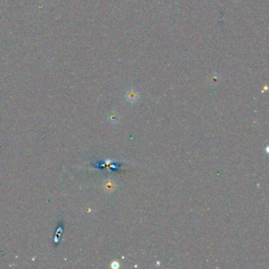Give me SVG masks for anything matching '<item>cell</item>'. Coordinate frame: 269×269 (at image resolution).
Listing matches in <instances>:
<instances>
[{"label":"cell","mask_w":269,"mask_h":269,"mask_svg":"<svg viewBox=\"0 0 269 269\" xmlns=\"http://www.w3.org/2000/svg\"><path fill=\"white\" fill-rule=\"evenodd\" d=\"M125 98H126L127 101L130 102V103H135V102L137 101V99L139 98L138 93L135 91V90H134V89L129 90L126 93V94H125Z\"/></svg>","instance_id":"6da1fadb"},{"label":"cell","mask_w":269,"mask_h":269,"mask_svg":"<svg viewBox=\"0 0 269 269\" xmlns=\"http://www.w3.org/2000/svg\"><path fill=\"white\" fill-rule=\"evenodd\" d=\"M109 120H110L111 122H112V123H116V122H118V120H119V117H118V115L116 113V112H112V113L110 114V116H109Z\"/></svg>","instance_id":"7a4b0ae2"},{"label":"cell","mask_w":269,"mask_h":269,"mask_svg":"<svg viewBox=\"0 0 269 269\" xmlns=\"http://www.w3.org/2000/svg\"><path fill=\"white\" fill-rule=\"evenodd\" d=\"M106 189L108 190H112L114 189V184L112 182H108L106 185Z\"/></svg>","instance_id":"3957f363"},{"label":"cell","mask_w":269,"mask_h":269,"mask_svg":"<svg viewBox=\"0 0 269 269\" xmlns=\"http://www.w3.org/2000/svg\"><path fill=\"white\" fill-rule=\"evenodd\" d=\"M112 267H113V268H118V267H119V265H118V262H113L112 264Z\"/></svg>","instance_id":"277c9868"}]
</instances>
